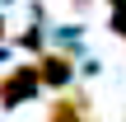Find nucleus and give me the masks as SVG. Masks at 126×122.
<instances>
[{"label":"nucleus","mask_w":126,"mask_h":122,"mask_svg":"<svg viewBox=\"0 0 126 122\" xmlns=\"http://www.w3.org/2000/svg\"><path fill=\"white\" fill-rule=\"evenodd\" d=\"M42 80H37V66H14L9 75H5V85H0V99H5V108H19L33 89H37Z\"/></svg>","instance_id":"nucleus-1"},{"label":"nucleus","mask_w":126,"mask_h":122,"mask_svg":"<svg viewBox=\"0 0 126 122\" xmlns=\"http://www.w3.org/2000/svg\"><path fill=\"white\" fill-rule=\"evenodd\" d=\"M37 80L51 85V89H61V85L70 80V61H65V56H42V61H37Z\"/></svg>","instance_id":"nucleus-2"},{"label":"nucleus","mask_w":126,"mask_h":122,"mask_svg":"<svg viewBox=\"0 0 126 122\" xmlns=\"http://www.w3.org/2000/svg\"><path fill=\"white\" fill-rule=\"evenodd\" d=\"M112 33H122V38H126V0L112 9Z\"/></svg>","instance_id":"nucleus-3"},{"label":"nucleus","mask_w":126,"mask_h":122,"mask_svg":"<svg viewBox=\"0 0 126 122\" xmlns=\"http://www.w3.org/2000/svg\"><path fill=\"white\" fill-rule=\"evenodd\" d=\"M0 33H5V24H0Z\"/></svg>","instance_id":"nucleus-4"}]
</instances>
